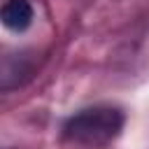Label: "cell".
<instances>
[{"label": "cell", "instance_id": "6da1fadb", "mask_svg": "<svg viewBox=\"0 0 149 149\" xmlns=\"http://www.w3.org/2000/svg\"><path fill=\"white\" fill-rule=\"evenodd\" d=\"M123 126V114L116 107H91L74 114L65 123V137L81 147H105L109 144Z\"/></svg>", "mask_w": 149, "mask_h": 149}, {"label": "cell", "instance_id": "7a4b0ae2", "mask_svg": "<svg viewBox=\"0 0 149 149\" xmlns=\"http://www.w3.org/2000/svg\"><path fill=\"white\" fill-rule=\"evenodd\" d=\"M33 21V7L28 0H7L2 5V23L9 30H26Z\"/></svg>", "mask_w": 149, "mask_h": 149}]
</instances>
